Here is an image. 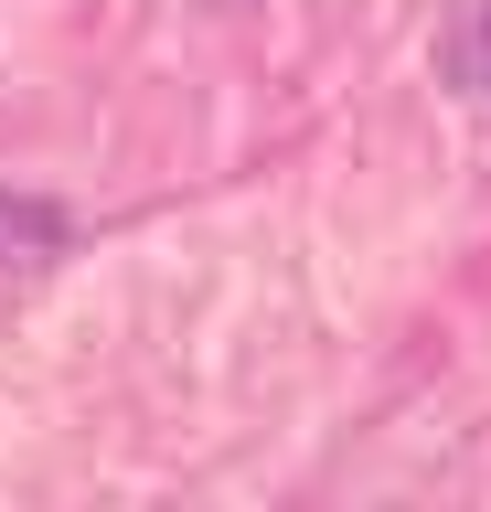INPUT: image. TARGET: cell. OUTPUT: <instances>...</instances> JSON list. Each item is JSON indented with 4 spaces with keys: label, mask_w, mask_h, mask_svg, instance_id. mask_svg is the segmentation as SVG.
<instances>
[{
    "label": "cell",
    "mask_w": 491,
    "mask_h": 512,
    "mask_svg": "<svg viewBox=\"0 0 491 512\" xmlns=\"http://www.w3.org/2000/svg\"><path fill=\"white\" fill-rule=\"evenodd\" d=\"M438 64H449L470 96H491V0H459L449 32H438Z\"/></svg>",
    "instance_id": "1"
}]
</instances>
